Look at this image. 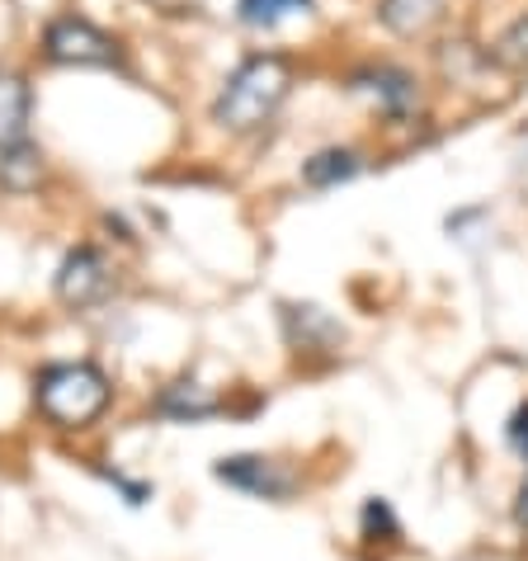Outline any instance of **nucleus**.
<instances>
[{"label":"nucleus","mask_w":528,"mask_h":561,"mask_svg":"<svg viewBox=\"0 0 528 561\" xmlns=\"http://www.w3.org/2000/svg\"><path fill=\"white\" fill-rule=\"evenodd\" d=\"M288 85H292L288 61L278 53H255L227 76L222 95H217V104H213V118L231 133H251L274 114L278 104H284Z\"/></svg>","instance_id":"nucleus-1"},{"label":"nucleus","mask_w":528,"mask_h":561,"mask_svg":"<svg viewBox=\"0 0 528 561\" xmlns=\"http://www.w3.org/2000/svg\"><path fill=\"white\" fill-rule=\"evenodd\" d=\"M114 387L95 364H48L34 382L38 411L61 430H81L90 420H100Z\"/></svg>","instance_id":"nucleus-2"},{"label":"nucleus","mask_w":528,"mask_h":561,"mask_svg":"<svg viewBox=\"0 0 528 561\" xmlns=\"http://www.w3.org/2000/svg\"><path fill=\"white\" fill-rule=\"evenodd\" d=\"M43 53H48L57 67H118V38H108L100 24H90L85 14H61L43 34Z\"/></svg>","instance_id":"nucleus-3"},{"label":"nucleus","mask_w":528,"mask_h":561,"mask_svg":"<svg viewBox=\"0 0 528 561\" xmlns=\"http://www.w3.org/2000/svg\"><path fill=\"white\" fill-rule=\"evenodd\" d=\"M108 288H114V274H108L104 255L95 245H76V251L61 260L57 270V298L67 307H95L108 298Z\"/></svg>","instance_id":"nucleus-4"},{"label":"nucleus","mask_w":528,"mask_h":561,"mask_svg":"<svg viewBox=\"0 0 528 561\" xmlns=\"http://www.w3.org/2000/svg\"><path fill=\"white\" fill-rule=\"evenodd\" d=\"M217 481H227L231 491H245V495H260V501H288L292 495V472H284L274 458H260V454H237V458H222L213 467Z\"/></svg>","instance_id":"nucleus-5"},{"label":"nucleus","mask_w":528,"mask_h":561,"mask_svg":"<svg viewBox=\"0 0 528 561\" xmlns=\"http://www.w3.org/2000/svg\"><path fill=\"white\" fill-rule=\"evenodd\" d=\"M354 90H368V95L378 100L392 118H401L415 104V81H411L406 71H397V67H378V71L354 76Z\"/></svg>","instance_id":"nucleus-6"},{"label":"nucleus","mask_w":528,"mask_h":561,"mask_svg":"<svg viewBox=\"0 0 528 561\" xmlns=\"http://www.w3.org/2000/svg\"><path fill=\"white\" fill-rule=\"evenodd\" d=\"M28 108H34V95L20 76L0 71V151L24 142V128H28Z\"/></svg>","instance_id":"nucleus-7"},{"label":"nucleus","mask_w":528,"mask_h":561,"mask_svg":"<svg viewBox=\"0 0 528 561\" xmlns=\"http://www.w3.org/2000/svg\"><path fill=\"white\" fill-rule=\"evenodd\" d=\"M157 411L170 415V420H190L194 425V420H208V415L222 411V401H217L208 387H198V382H175V387H165L161 392Z\"/></svg>","instance_id":"nucleus-8"},{"label":"nucleus","mask_w":528,"mask_h":561,"mask_svg":"<svg viewBox=\"0 0 528 561\" xmlns=\"http://www.w3.org/2000/svg\"><path fill=\"white\" fill-rule=\"evenodd\" d=\"M354 175H359V156L345 147H325L312 161H302V180L312 184V190H335V184H345Z\"/></svg>","instance_id":"nucleus-9"},{"label":"nucleus","mask_w":528,"mask_h":561,"mask_svg":"<svg viewBox=\"0 0 528 561\" xmlns=\"http://www.w3.org/2000/svg\"><path fill=\"white\" fill-rule=\"evenodd\" d=\"M43 180V151L38 147H28V142H14L0 151V184L14 194H24V190H34V184Z\"/></svg>","instance_id":"nucleus-10"},{"label":"nucleus","mask_w":528,"mask_h":561,"mask_svg":"<svg viewBox=\"0 0 528 561\" xmlns=\"http://www.w3.org/2000/svg\"><path fill=\"white\" fill-rule=\"evenodd\" d=\"M444 0H382V24L392 34H425V28L439 20Z\"/></svg>","instance_id":"nucleus-11"},{"label":"nucleus","mask_w":528,"mask_h":561,"mask_svg":"<svg viewBox=\"0 0 528 561\" xmlns=\"http://www.w3.org/2000/svg\"><path fill=\"white\" fill-rule=\"evenodd\" d=\"M312 10V0H237V14L241 24L251 28H278L292 14H307Z\"/></svg>","instance_id":"nucleus-12"},{"label":"nucleus","mask_w":528,"mask_h":561,"mask_svg":"<svg viewBox=\"0 0 528 561\" xmlns=\"http://www.w3.org/2000/svg\"><path fill=\"white\" fill-rule=\"evenodd\" d=\"M491 57H495V67H505V71H515V76H528V14L505 28Z\"/></svg>","instance_id":"nucleus-13"},{"label":"nucleus","mask_w":528,"mask_h":561,"mask_svg":"<svg viewBox=\"0 0 528 561\" xmlns=\"http://www.w3.org/2000/svg\"><path fill=\"white\" fill-rule=\"evenodd\" d=\"M378 534L382 538H397V514H392V505H387V501L372 495V501L364 505V538L378 542Z\"/></svg>","instance_id":"nucleus-14"},{"label":"nucleus","mask_w":528,"mask_h":561,"mask_svg":"<svg viewBox=\"0 0 528 561\" xmlns=\"http://www.w3.org/2000/svg\"><path fill=\"white\" fill-rule=\"evenodd\" d=\"M505 439H509V448H515V454H524V458H528V401H524V407H519L515 415H509Z\"/></svg>","instance_id":"nucleus-15"},{"label":"nucleus","mask_w":528,"mask_h":561,"mask_svg":"<svg viewBox=\"0 0 528 561\" xmlns=\"http://www.w3.org/2000/svg\"><path fill=\"white\" fill-rule=\"evenodd\" d=\"M104 481H108V486H118L123 495H128V505H147V495H151L147 481H128L123 472H104Z\"/></svg>","instance_id":"nucleus-16"},{"label":"nucleus","mask_w":528,"mask_h":561,"mask_svg":"<svg viewBox=\"0 0 528 561\" xmlns=\"http://www.w3.org/2000/svg\"><path fill=\"white\" fill-rule=\"evenodd\" d=\"M151 5H157L161 14H190V10L204 5V0H151Z\"/></svg>","instance_id":"nucleus-17"},{"label":"nucleus","mask_w":528,"mask_h":561,"mask_svg":"<svg viewBox=\"0 0 528 561\" xmlns=\"http://www.w3.org/2000/svg\"><path fill=\"white\" fill-rule=\"evenodd\" d=\"M515 519L528 528V472H524V481H519V495H515Z\"/></svg>","instance_id":"nucleus-18"}]
</instances>
